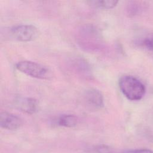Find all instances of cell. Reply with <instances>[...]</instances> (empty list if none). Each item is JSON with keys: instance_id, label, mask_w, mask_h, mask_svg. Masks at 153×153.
<instances>
[{"instance_id": "obj_7", "label": "cell", "mask_w": 153, "mask_h": 153, "mask_svg": "<svg viewBox=\"0 0 153 153\" xmlns=\"http://www.w3.org/2000/svg\"><path fill=\"white\" fill-rule=\"evenodd\" d=\"M78 118L76 116L72 114H63L57 119V124L62 127H73L78 123Z\"/></svg>"}, {"instance_id": "obj_1", "label": "cell", "mask_w": 153, "mask_h": 153, "mask_svg": "<svg viewBox=\"0 0 153 153\" xmlns=\"http://www.w3.org/2000/svg\"><path fill=\"white\" fill-rule=\"evenodd\" d=\"M118 84L122 93L130 100H139L145 94L144 84L134 76L124 75L120 78Z\"/></svg>"}, {"instance_id": "obj_10", "label": "cell", "mask_w": 153, "mask_h": 153, "mask_svg": "<svg viewBox=\"0 0 153 153\" xmlns=\"http://www.w3.org/2000/svg\"><path fill=\"white\" fill-rule=\"evenodd\" d=\"M142 45L149 50H153V33L148 35L143 39L142 42Z\"/></svg>"}, {"instance_id": "obj_4", "label": "cell", "mask_w": 153, "mask_h": 153, "mask_svg": "<svg viewBox=\"0 0 153 153\" xmlns=\"http://www.w3.org/2000/svg\"><path fill=\"white\" fill-rule=\"evenodd\" d=\"M22 124V120L19 116L8 112H2L1 113L0 125L2 128L14 130L20 128Z\"/></svg>"}, {"instance_id": "obj_11", "label": "cell", "mask_w": 153, "mask_h": 153, "mask_svg": "<svg viewBox=\"0 0 153 153\" xmlns=\"http://www.w3.org/2000/svg\"><path fill=\"white\" fill-rule=\"evenodd\" d=\"M123 153H153V152L148 149H137L126 151Z\"/></svg>"}, {"instance_id": "obj_8", "label": "cell", "mask_w": 153, "mask_h": 153, "mask_svg": "<svg viewBox=\"0 0 153 153\" xmlns=\"http://www.w3.org/2000/svg\"><path fill=\"white\" fill-rule=\"evenodd\" d=\"M118 2V1L114 0H108V1H91V3L93 4L94 6L99 8L110 9L115 7Z\"/></svg>"}, {"instance_id": "obj_2", "label": "cell", "mask_w": 153, "mask_h": 153, "mask_svg": "<svg viewBox=\"0 0 153 153\" xmlns=\"http://www.w3.org/2000/svg\"><path fill=\"white\" fill-rule=\"evenodd\" d=\"M16 68L28 76L38 79H50L53 76L52 71L48 67L35 62L20 61L16 64Z\"/></svg>"}, {"instance_id": "obj_9", "label": "cell", "mask_w": 153, "mask_h": 153, "mask_svg": "<svg viewBox=\"0 0 153 153\" xmlns=\"http://www.w3.org/2000/svg\"><path fill=\"white\" fill-rule=\"evenodd\" d=\"M112 148L105 145H97L93 149V153H112Z\"/></svg>"}, {"instance_id": "obj_3", "label": "cell", "mask_w": 153, "mask_h": 153, "mask_svg": "<svg viewBox=\"0 0 153 153\" xmlns=\"http://www.w3.org/2000/svg\"><path fill=\"white\" fill-rule=\"evenodd\" d=\"M10 35L15 40L28 42L36 38L38 35L37 28L32 25H19L10 29Z\"/></svg>"}, {"instance_id": "obj_6", "label": "cell", "mask_w": 153, "mask_h": 153, "mask_svg": "<svg viewBox=\"0 0 153 153\" xmlns=\"http://www.w3.org/2000/svg\"><path fill=\"white\" fill-rule=\"evenodd\" d=\"M15 105L20 111L28 114H35L38 109L37 100L32 97H19L16 100Z\"/></svg>"}, {"instance_id": "obj_5", "label": "cell", "mask_w": 153, "mask_h": 153, "mask_svg": "<svg viewBox=\"0 0 153 153\" xmlns=\"http://www.w3.org/2000/svg\"><path fill=\"white\" fill-rule=\"evenodd\" d=\"M84 99L86 103L95 108H101L104 105L102 93L96 88H88L84 93Z\"/></svg>"}]
</instances>
